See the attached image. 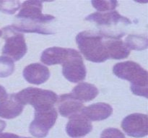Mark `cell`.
Here are the masks:
<instances>
[{
  "mask_svg": "<svg viewBox=\"0 0 148 138\" xmlns=\"http://www.w3.org/2000/svg\"><path fill=\"white\" fill-rule=\"evenodd\" d=\"M42 1H25L22 4L20 12L16 15V22L12 27L17 32L36 33L43 35L53 34L45 25L54 20L50 14H42Z\"/></svg>",
  "mask_w": 148,
  "mask_h": 138,
  "instance_id": "cell-1",
  "label": "cell"
},
{
  "mask_svg": "<svg viewBox=\"0 0 148 138\" xmlns=\"http://www.w3.org/2000/svg\"><path fill=\"white\" fill-rule=\"evenodd\" d=\"M59 99V112L62 117L71 118L72 117L81 114L84 108L82 102L78 101L72 93L63 94Z\"/></svg>",
  "mask_w": 148,
  "mask_h": 138,
  "instance_id": "cell-11",
  "label": "cell"
},
{
  "mask_svg": "<svg viewBox=\"0 0 148 138\" xmlns=\"http://www.w3.org/2000/svg\"><path fill=\"white\" fill-rule=\"evenodd\" d=\"M92 130L91 122L82 114H77L69 118L66 124V132L71 137H85Z\"/></svg>",
  "mask_w": 148,
  "mask_h": 138,
  "instance_id": "cell-10",
  "label": "cell"
},
{
  "mask_svg": "<svg viewBox=\"0 0 148 138\" xmlns=\"http://www.w3.org/2000/svg\"><path fill=\"white\" fill-rule=\"evenodd\" d=\"M16 97L23 106L30 104L35 110L52 108L58 101V95L53 91L33 87L20 91Z\"/></svg>",
  "mask_w": 148,
  "mask_h": 138,
  "instance_id": "cell-4",
  "label": "cell"
},
{
  "mask_svg": "<svg viewBox=\"0 0 148 138\" xmlns=\"http://www.w3.org/2000/svg\"><path fill=\"white\" fill-rule=\"evenodd\" d=\"M121 127L130 137H144L147 135L148 119L146 114H130L123 119Z\"/></svg>",
  "mask_w": 148,
  "mask_h": 138,
  "instance_id": "cell-8",
  "label": "cell"
},
{
  "mask_svg": "<svg viewBox=\"0 0 148 138\" xmlns=\"http://www.w3.org/2000/svg\"><path fill=\"white\" fill-rule=\"evenodd\" d=\"M1 35H2V32H1V30H0V37L1 36Z\"/></svg>",
  "mask_w": 148,
  "mask_h": 138,
  "instance_id": "cell-26",
  "label": "cell"
},
{
  "mask_svg": "<svg viewBox=\"0 0 148 138\" xmlns=\"http://www.w3.org/2000/svg\"><path fill=\"white\" fill-rule=\"evenodd\" d=\"M14 61L7 56H0V78H7L14 72Z\"/></svg>",
  "mask_w": 148,
  "mask_h": 138,
  "instance_id": "cell-19",
  "label": "cell"
},
{
  "mask_svg": "<svg viewBox=\"0 0 148 138\" xmlns=\"http://www.w3.org/2000/svg\"><path fill=\"white\" fill-rule=\"evenodd\" d=\"M101 138H126L125 135L116 128H108L104 130L101 135Z\"/></svg>",
  "mask_w": 148,
  "mask_h": 138,
  "instance_id": "cell-22",
  "label": "cell"
},
{
  "mask_svg": "<svg viewBox=\"0 0 148 138\" xmlns=\"http://www.w3.org/2000/svg\"><path fill=\"white\" fill-rule=\"evenodd\" d=\"M92 6L99 12L114 11L118 5L117 1H92Z\"/></svg>",
  "mask_w": 148,
  "mask_h": 138,
  "instance_id": "cell-20",
  "label": "cell"
},
{
  "mask_svg": "<svg viewBox=\"0 0 148 138\" xmlns=\"http://www.w3.org/2000/svg\"><path fill=\"white\" fill-rule=\"evenodd\" d=\"M7 93L6 89L2 86V85H0V103L6 98Z\"/></svg>",
  "mask_w": 148,
  "mask_h": 138,
  "instance_id": "cell-24",
  "label": "cell"
},
{
  "mask_svg": "<svg viewBox=\"0 0 148 138\" xmlns=\"http://www.w3.org/2000/svg\"><path fill=\"white\" fill-rule=\"evenodd\" d=\"M6 125H7V124H6L5 122L2 121V120L0 119V133H1V132L4 130V129H5Z\"/></svg>",
  "mask_w": 148,
  "mask_h": 138,
  "instance_id": "cell-25",
  "label": "cell"
},
{
  "mask_svg": "<svg viewBox=\"0 0 148 138\" xmlns=\"http://www.w3.org/2000/svg\"><path fill=\"white\" fill-rule=\"evenodd\" d=\"M57 117V112L54 107L35 110V118L30 123L29 133L35 137H46L49 134V130L56 123Z\"/></svg>",
  "mask_w": 148,
  "mask_h": 138,
  "instance_id": "cell-6",
  "label": "cell"
},
{
  "mask_svg": "<svg viewBox=\"0 0 148 138\" xmlns=\"http://www.w3.org/2000/svg\"><path fill=\"white\" fill-rule=\"evenodd\" d=\"M124 43L130 50L142 51L147 48L148 41L147 37L132 34L127 36Z\"/></svg>",
  "mask_w": 148,
  "mask_h": 138,
  "instance_id": "cell-18",
  "label": "cell"
},
{
  "mask_svg": "<svg viewBox=\"0 0 148 138\" xmlns=\"http://www.w3.org/2000/svg\"><path fill=\"white\" fill-rule=\"evenodd\" d=\"M20 7L19 1H0V11L6 14H14Z\"/></svg>",
  "mask_w": 148,
  "mask_h": 138,
  "instance_id": "cell-21",
  "label": "cell"
},
{
  "mask_svg": "<svg viewBox=\"0 0 148 138\" xmlns=\"http://www.w3.org/2000/svg\"><path fill=\"white\" fill-rule=\"evenodd\" d=\"M108 36L94 31L80 32L76 36V42L85 59L95 63H101L109 59L107 49Z\"/></svg>",
  "mask_w": 148,
  "mask_h": 138,
  "instance_id": "cell-2",
  "label": "cell"
},
{
  "mask_svg": "<svg viewBox=\"0 0 148 138\" xmlns=\"http://www.w3.org/2000/svg\"><path fill=\"white\" fill-rule=\"evenodd\" d=\"M99 93L98 88L92 84L82 82L75 87L72 94L78 101L89 102L93 100Z\"/></svg>",
  "mask_w": 148,
  "mask_h": 138,
  "instance_id": "cell-17",
  "label": "cell"
},
{
  "mask_svg": "<svg viewBox=\"0 0 148 138\" xmlns=\"http://www.w3.org/2000/svg\"><path fill=\"white\" fill-rule=\"evenodd\" d=\"M107 49L109 59H125L128 57L130 54V50L126 46L124 41L120 40V38L109 36L107 40Z\"/></svg>",
  "mask_w": 148,
  "mask_h": 138,
  "instance_id": "cell-16",
  "label": "cell"
},
{
  "mask_svg": "<svg viewBox=\"0 0 148 138\" xmlns=\"http://www.w3.org/2000/svg\"><path fill=\"white\" fill-rule=\"evenodd\" d=\"M69 49L51 47L44 50L40 56V61L44 65H63L69 56Z\"/></svg>",
  "mask_w": 148,
  "mask_h": 138,
  "instance_id": "cell-15",
  "label": "cell"
},
{
  "mask_svg": "<svg viewBox=\"0 0 148 138\" xmlns=\"http://www.w3.org/2000/svg\"><path fill=\"white\" fill-rule=\"evenodd\" d=\"M0 138H23L12 133H0Z\"/></svg>",
  "mask_w": 148,
  "mask_h": 138,
  "instance_id": "cell-23",
  "label": "cell"
},
{
  "mask_svg": "<svg viewBox=\"0 0 148 138\" xmlns=\"http://www.w3.org/2000/svg\"><path fill=\"white\" fill-rule=\"evenodd\" d=\"M62 73L69 82L77 83L86 78V68L80 54L75 49H69V56L62 65Z\"/></svg>",
  "mask_w": 148,
  "mask_h": 138,
  "instance_id": "cell-7",
  "label": "cell"
},
{
  "mask_svg": "<svg viewBox=\"0 0 148 138\" xmlns=\"http://www.w3.org/2000/svg\"><path fill=\"white\" fill-rule=\"evenodd\" d=\"M113 108L106 103H97L84 107L81 114L90 121H103L112 114Z\"/></svg>",
  "mask_w": 148,
  "mask_h": 138,
  "instance_id": "cell-14",
  "label": "cell"
},
{
  "mask_svg": "<svg viewBox=\"0 0 148 138\" xmlns=\"http://www.w3.org/2000/svg\"><path fill=\"white\" fill-rule=\"evenodd\" d=\"M85 20L95 23L97 25L102 27V28H104L105 27L111 28L112 26L116 27L119 24L124 25L131 24V21L128 18L123 17L116 10L106 12H94L87 16L85 17Z\"/></svg>",
  "mask_w": 148,
  "mask_h": 138,
  "instance_id": "cell-9",
  "label": "cell"
},
{
  "mask_svg": "<svg viewBox=\"0 0 148 138\" xmlns=\"http://www.w3.org/2000/svg\"><path fill=\"white\" fill-rule=\"evenodd\" d=\"M1 32L5 39V43L1 51L2 54L14 61L21 59L27 51L24 35L17 33L11 25L4 27Z\"/></svg>",
  "mask_w": 148,
  "mask_h": 138,
  "instance_id": "cell-5",
  "label": "cell"
},
{
  "mask_svg": "<svg viewBox=\"0 0 148 138\" xmlns=\"http://www.w3.org/2000/svg\"><path fill=\"white\" fill-rule=\"evenodd\" d=\"M23 138H31V137H23Z\"/></svg>",
  "mask_w": 148,
  "mask_h": 138,
  "instance_id": "cell-27",
  "label": "cell"
},
{
  "mask_svg": "<svg viewBox=\"0 0 148 138\" xmlns=\"http://www.w3.org/2000/svg\"><path fill=\"white\" fill-rule=\"evenodd\" d=\"M24 108V106L17 100L15 93L7 94L0 103V117L3 119H14L18 117Z\"/></svg>",
  "mask_w": 148,
  "mask_h": 138,
  "instance_id": "cell-13",
  "label": "cell"
},
{
  "mask_svg": "<svg viewBox=\"0 0 148 138\" xmlns=\"http://www.w3.org/2000/svg\"><path fill=\"white\" fill-rule=\"evenodd\" d=\"M23 77L27 82L33 85L44 83L50 78V71L47 67L39 63H33L25 67Z\"/></svg>",
  "mask_w": 148,
  "mask_h": 138,
  "instance_id": "cell-12",
  "label": "cell"
},
{
  "mask_svg": "<svg viewBox=\"0 0 148 138\" xmlns=\"http://www.w3.org/2000/svg\"><path fill=\"white\" fill-rule=\"evenodd\" d=\"M113 72L120 79L131 82L133 94L147 98L148 73L139 64L132 61L119 62L114 65Z\"/></svg>",
  "mask_w": 148,
  "mask_h": 138,
  "instance_id": "cell-3",
  "label": "cell"
}]
</instances>
